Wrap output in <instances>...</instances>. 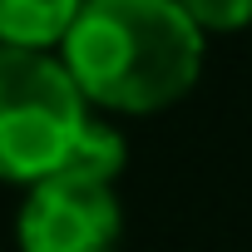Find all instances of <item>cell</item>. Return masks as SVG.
<instances>
[{"mask_svg": "<svg viewBox=\"0 0 252 252\" xmlns=\"http://www.w3.org/2000/svg\"><path fill=\"white\" fill-rule=\"evenodd\" d=\"M60 50L84 104L119 114L168 109L203 74V30L178 0H84Z\"/></svg>", "mask_w": 252, "mask_h": 252, "instance_id": "1", "label": "cell"}, {"mask_svg": "<svg viewBox=\"0 0 252 252\" xmlns=\"http://www.w3.org/2000/svg\"><path fill=\"white\" fill-rule=\"evenodd\" d=\"M84 119V94L60 60L0 45V178L5 183L35 188L55 178Z\"/></svg>", "mask_w": 252, "mask_h": 252, "instance_id": "2", "label": "cell"}, {"mask_svg": "<svg viewBox=\"0 0 252 252\" xmlns=\"http://www.w3.org/2000/svg\"><path fill=\"white\" fill-rule=\"evenodd\" d=\"M124 232V208L109 183L45 178L25 193L15 218L20 252H114Z\"/></svg>", "mask_w": 252, "mask_h": 252, "instance_id": "3", "label": "cell"}, {"mask_svg": "<svg viewBox=\"0 0 252 252\" xmlns=\"http://www.w3.org/2000/svg\"><path fill=\"white\" fill-rule=\"evenodd\" d=\"M84 0H0V45L50 55L69 40Z\"/></svg>", "mask_w": 252, "mask_h": 252, "instance_id": "4", "label": "cell"}, {"mask_svg": "<svg viewBox=\"0 0 252 252\" xmlns=\"http://www.w3.org/2000/svg\"><path fill=\"white\" fill-rule=\"evenodd\" d=\"M124 163H129V149H124V134L119 129H109V124H99V119H84V129H79V139H74V149H69V158H64V178H84V183H109L114 188V178L124 173Z\"/></svg>", "mask_w": 252, "mask_h": 252, "instance_id": "5", "label": "cell"}, {"mask_svg": "<svg viewBox=\"0 0 252 252\" xmlns=\"http://www.w3.org/2000/svg\"><path fill=\"white\" fill-rule=\"evenodd\" d=\"M198 30H242L252 25V0H178Z\"/></svg>", "mask_w": 252, "mask_h": 252, "instance_id": "6", "label": "cell"}]
</instances>
